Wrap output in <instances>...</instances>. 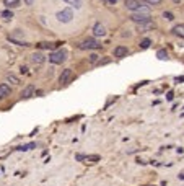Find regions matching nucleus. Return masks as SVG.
<instances>
[{
    "label": "nucleus",
    "mask_w": 184,
    "mask_h": 186,
    "mask_svg": "<svg viewBox=\"0 0 184 186\" xmlns=\"http://www.w3.org/2000/svg\"><path fill=\"white\" fill-rule=\"evenodd\" d=\"M3 5L7 7V10H11V8L20 7V0H3Z\"/></svg>",
    "instance_id": "obj_14"
},
{
    "label": "nucleus",
    "mask_w": 184,
    "mask_h": 186,
    "mask_svg": "<svg viewBox=\"0 0 184 186\" xmlns=\"http://www.w3.org/2000/svg\"><path fill=\"white\" fill-rule=\"evenodd\" d=\"M33 147H36V144H26V145H21V147H18V150H23V152H26V150H30Z\"/></svg>",
    "instance_id": "obj_21"
},
{
    "label": "nucleus",
    "mask_w": 184,
    "mask_h": 186,
    "mask_svg": "<svg viewBox=\"0 0 184 186\" xmlns=\"http://www.w3.org/2000/svg\"><path fill=\"white\" fill-rule=\"evenodd\" d=\"M67 57H68V52L65 49H57V51L49 54V61L52 64H62V62L67 61Z\"/></svg>",
    "instance_id": "obj_1"
},
{
    "label": "nucleus",
    "mask_w": 184,
    "mask_h": 186,
    "mask_svg": "<svg viewBox=\"0 0 184 186\" xmlns=\"http://www.w3.org/2000/svg\"><path fill=\"white\" fill-rule=\"evenodd\" d=\"M77 160H87L90 163H93V162L100 160V155H77Z\"/></svg>",
    "instance_id": "obj_13"
},
{
    "label": "nucleus",
    "mask_w": 184,
    "mask_h": 186,
    "mask_svg": "<svg viewBox=\"0 0 184 186\" xmlns=\"http://www.w3.org/2000/svg\"><path fill=\"white\" fill-rule=\"evenodd\" d=\"M54 46H57V44H51V43H41V44H39V48H43V49H52Z\"/></svg>",
    "instance_id": "obj_22"
},
{
    "label": "nucleus",
    "mask_w": 184,
    "mask_h": 186,
    "mask_svg": "<svg viewBox=\"0 0 184 186\" xmlns=\"http://www.w3.org/2000/svg\"><path fill=\"white\" fill-rule=\"evenodd\" d=\"M98 57H100V56L91 54V56H90V62H91V64H96V62H98Z\"/></svg>",
    "instance_id": "obj_24"
},
{
    "label": "nucleus",
    "mask_w": 184,
    "mask_h": 186,
    "mask_svg": "<svg viewBox=\"0 0 184 186\" xmlns=\"http://www.w3.org/2000/svg\"><path fill=\"white\" fill-rule=\"evenodd\" d=\"M108 2H109V3H112V5H114V3H116V2H117V0H108Z\"/></svg>",
    "instance_id": "obj_26"
},
{
    "label": "nucleus",
    "mask_w": 184,
    "mask_h": 186,
    "mask_svg": "<svg viewBox=\"0 0 184 186\" xmlns=\"http://www.w3.org/2000/svg\"><path fill=\"white\" fill-rule=\"evenodd\" d=\"M104 2H106V0H104Z\"/></svg>",
    "instance_id": "obj_27"
},
{
    "label": "nucleus",
    "mask_w": 184,
    "mask_h": 186,
    "mask_svg": "<svg viewBox=\"0 0 184 186\" xmlns=\"http://www.w3.org/2000/svg\"><path fill=\"white\" fill-rule=\"evenodd\" d=\"M130 20L134 23H137V25H140V23H145V21L150 20V15H147V13H132Z\"/></svg>",
    "instance_id": "obj_4"
},
{
    "label": "nucleus",
    "mask_w": 184,
    "mask_h": 186,
    "mask_svg": "<svg viewBox=\"0 0 184 186\" xmlns=\"http://www.w3.org/2000/svg\"><path fill=\"white\" fill-rule=\"evenodd\" d=\"M163 16H165L166 20H173V15H171L170 11H165V13H163Z\"/></svg>",
    "instance_id": "obj_25"
},
{
    "label": "nucleus",
    "mask_w": 184,
    "mask_h": 186,
    "mask_svg": "<svg viewBox=\"0 0 184 186\" xmlns=\"http://www.w3.org/2000/svg\"><path fill=\"white\" fill-rule=\"evenodd\" d=\"M65 3H68L70 7H75V8H82V0H64Z\"/></svg>",
    "instance_id": "obj_17"
},
{
    "label": "nucleus",
    "mask_w": 184,
    "mask_h": 186,
    "mask_svg": "<svg viewBox=\"0 0 184 186\" xmlns=\"http://www.w3.org/2000/svg\"><path fill=\"white\" fill-rule=\"evenodd\" d=\"M101 48V44L96 41V39L93 38H88V39H85V41L80 44V49H100Z\"/></svg>",
    "instance_id": "obj_3"
},
{
    "label": "nucleus",
    "mask_w": 184,
    "mask_h": 186,
    "mask_svg": "<svg viewBox=\"0 0 184 186\" xmlns=\"http://www.w3.org/2000/svg\"><path fill=\"white\" fill-rule=\"evenodd\" d=\"M0 16H2L5 21H10L11 18H13V11H11V10H3L2 13H0Z\"/></svg>",
    "instance_id": "obj_16"
},
{
    "label": "nucleus",
    "mask_w": 184,
    "mask_h": 186,
    "mask_svg": "<svg viewBox=\"0 0 184 186\" xmlns=\"http://www.w3.org/2000/svg\"><path fill=\"white\" fill-rule=\"evenodd\" d=\"M55 16H57V20H59L60 23H70L72 18H73V11H72L70 8H65V10L59 11Z\"/></svg>",
    "instance_id": "obj_2"
},
{
    "label": "nucleus",
    "mask_w": 184,
    "mask_h": 186,
    "mask_svg": "<svg viewBox=\"0 0 184 186\" xmlns=\"http://www.w3.org/2000/svg\"><path fill=\"white\" fill-rule=\"evenodd\" d=\"M127 54H129V49L125 48V46H117V48L114 49V57H119V59L121 57H125Z\"/></svg>",
    "instance_id": "obj_9"
},
{
    "label": "nucleus",
    "mask_w": 184,
    "mask_h": 186,
    "mask_svg": "<svg viewBox=\"0 0 184 186\" xmlns=\"http://www.w3.org/2000/svg\"><path fill=\"white\" fill-rule=\"evenodd\" d=\"M140 2H147L148 5H158L162 0H140Z\"/></svg>",
    "instance_id": "obj_23"
},
{
    "label": "nucleus",
    "mask_w": 184,
    "mask_h": 186,
    "mask_svg": "<svg viewBox=\"0 0 184 186\" xmlns=\"http://www.w3.org/2000/svg\"><path fill=\"white\" fill-rule=\"evenodd\" d=\"M155 21H152V20H148V21H145V23H140L139 26H137V30H139L140 33H145V31H150V30H155Z\"/></svg>",
    "instance_id": "obj_6"
},
{
    "label": "nucleus",
    "mask_w": 184,
    "mask_h": 186,
    "mask_svg": "<svg viewBox=\"0 0 184 186\" xmlns=\"http://www.w3.org/2000/svg\"><path fill=\"white\" fill-rule=\"evenodd\" d=\"M46 61V57L43 52H34V54L31 56V62L34 64V66H41V64Z\"/></svg>",
    "instance_id": "obj_8"
},
{
    "label": "nucleus",
    "mask_w": 184,
    "mask_h": 186,
    "mask_svg": "<svg viewBox=\"0 0 184 186\" xmlns=\"http://www.w3.org/2000/svg\"><path fill=\"white\" fill-rule=\"evenodd\" d=\"M150 44H152V41L148 38L142 39V41H140V49H148V48H150Z\"/></svg>",
    "instance_id": "obj_18"
},
{
    "label": "nucleus",
    "mask_w": 184,
    "mask_h": 186,
    "mask_svg": "<svg viewBox=\"0 0 184 186\" xmlns=\"http://www.w3.org/2000/svg\"><path fill=\"white\" fill-rule=\"evenodd\" d=\"M157 57H158V59H166V57H168V52H166V49H160V51L157 52Z\"/></svg>",
    "instance_id": "obj_20"
},
{
    "label": "nucleus",
    "mask_w": 184,
    "mask_h": 186,
    "mask_svg": "<svg viewBox=\"0 0 184 186\" xmlns=\"http://www.w3.org/2000/svg\"><path fill=\"white\" fill-rule=\"evenodd\" d=\"M142 5L140 0H125V8L127 10H132V11H137L139 7Z\"/></svg>",
    "instance_id": "obj_7"
},
{
    "label": "nucleus",
    "mask_w": 184,
    "mask_h": 186,
    "mask_svg": "<svg viewBox=\"0 0 184 186\" xmlns=\"http://www.w3.org/2000/svg\"><path fill=\"white\" fill-rule=\"evenodd\" d=\"M93 33H95V36H106V28L101 25V23H96V25L93 26Z\"/></svg>",
    "instance_id": "obj_10"
},
{
    "label": "nucleus",
    "mask_w": 184,
    "mask_h": 186,
    "mask_svg": "<svg viewBox=\"0 0 184 186\" xmlns=\"http://www.w3.org/2000/svg\"><path fill=\"white\" fill-rule=\"evenodd\" d=\"M173 34H176V36H179V38L184 36V25L182 23H179V25H176L173 28Z\"/></svg>",
    "instance_id": "obj_15"
},
{
    "label": "nucleus",
    "mask_w": 184,
    "mask_h": 186,
    "mask_svg": "<svg viewBox=\"0 0 184 186\" xmlns=\"http://www.w3.org/2000/svg\"><path fill=\"white\" fill-rule=\"evenodd\" d=\"M33 93H34V85H28L26 88L21 91V98L23 100H28V98L33 96Z\"/></svg>",
    "instance_id": "obj_11"
},
{
    "label": "nucleus",
    "mask_w": 184,
    "mask_h": 186,
    "mask_svg": "<svg viewBox=\"0 0 184 186\" xmlns=\"http://www.w3.org/2000/svg\"><path fill=\"white\" fill-rule=\"evenodd\" d=\"M10 91H11V88H10L7 83H2V85H0V101H2L3 98H7V96L10 95Z\"/></svg>",
    "instance_id": "obj_12"
},
{
    "label": "nucleus",
    "mask_w": 184,
    "mask_h": 186,
    "mask_svg": "<svg viewBox=\"0 0 184 186\" xmlns=\"http://www.w3.org/2000/svg\"><path fill=\"white\" fill-rule=\"evenodd\" d=\"M7 80H8V82H11V83H13V85H18V83H20V80H18V77H15L13 74H8V75H7Z\"/></svg>",
    "instance_id": "obj_19"
},
{
    "label": "nucleus",
    "mask_w": 184,
    "mask_h": 186,
    "mask_svg": "<svg viewBox=\"0 0 184 186\" xmlns=\"http://www.w3.org/2000/svg\"><path fill=\"white\" fill-rule=\"evenodd\" d=\"M72 69H65V70H62V74H60V77H59V83L60 85H67L68 82L72 80Z\"/></svg>",
    "instance_id": "obj_5"
}]
</instances>
